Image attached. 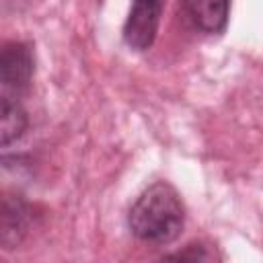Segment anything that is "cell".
<instances>
[{"label":"cell","instance_id":"1","mask_svg":"<svg viewBox=\"0 0 263 263\" xmlns=\"http://www.w3.org/2000/svg\"><path fill=\"white\" fill-rule=\"evenodd\" d=\"M127 224L134 236L144 242H173L185 224V208L177 189L166 181L152 183L129 208Z\"/></svg>","mask_w":263,"mask_h":263},{"label":"cell","instance_id":"2","mask_svg":"<svg viewBox=\"0 0 263 263\" xmlns=\"http://www.w3.org/2000/svg\"><path fill=\"white\" fill-rule=\"evenodd\" d=\"M35 62L31 47L23 41H10L2 47L0 53V84L2 97L18 99L29 86L33 78Z\"/></svg>","mask_w":263,"mask_h":263},{"label":"cell","instance_id":"3","mask_svg":"<svg viewBox=\"0 0 263 263\" xmlns=\"http://www.w3.org/2000/svg\"><path fill=\"white\" fill-rule=\"evenodd\" d=\"M162 8L164 0H134L129 16L123 25V41L132 49L146 51L152 47L158 33Z\"/></svg>","mask_w":263,"mask_h":263},{"label":"cell","instance_id":"4","mask_svg":"<svg viewBox=\"0 0 263 263\" xmlns=\"http://www.w3.org/2000/svg\"><path fill=\"white\" fill-rule=\"evenodd\" d=\"M183 18L201 33H222L228 25L230 0H181Z\"/></svg>","mask_w":263,"mask_h":263},{"label":"cell","instance_id":"5","mask_svg":"<svg viewBox=\"0 0 263 263\" xmlns=\"http://www.w3.org/2000/svg\"><path fill=\"white\" fill-rule=\"evenodd\" d=\"M31 210L21 195H6L2 201L0 240L4 249H14L29 232Z\"/></svg>","mask_w":263,"mask_h":263},{"label":"cell","instance_id":"6","mask_svg":"<svg viewBox=\"0 0 263 263\" xmlns=\"http://www.w3.org/2000/svg\"><path fill=\"white\" fill-rule=\"evenodd\" d=\"M27 125H29V119L18 99L0 95V144L2 148H8L12 142L21 140Z\"/></svg>","mask_w":263,"mask_h":263},{"label":"cell","instance_id":"7","mask_svg":"<svg viewBox=\"0 0 263 263\" xmlns=\"http://www.w3.org/2000/svg\"><path fill=\"white\" fill-rule=\"evenodd\" d=\"M166 259H189V261H208L212 259V253L205 251V247L201 242H191L187 245L183 251L179 253H171L166 255Z\"/></svg>","mask_w":263,"mask_h":263}]
</instances>
